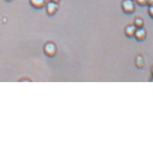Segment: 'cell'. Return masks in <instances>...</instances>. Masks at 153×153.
Wrapping results in <instances>:
<instances>
[{
  "mask_svg": "<svg viewBox=\"0 0 153 153\" xmlns=\"http://www.w3.org/2000/svg\"><path fill=\"white\" fill-rule=\"evenodd\" d=\"M58 8V3H56L53 1L49 2L47 5V8H46L48 15L49 16H53V15H55L56 12L57 11Z\"/></svg>",
  "mask_w": 153,
  "mask_h": 153,
  "instance_id": "3",
  "label": "cell"
},
{
  "mask_svg": "<svg viewBox=\"0 0 153 153\" xmlns=\"http://www.w3.org/2000/svg\"><path fill=\"white\" fill-rule=\"evenodd\" d=\"M134 37L135 38V39H137V41H143L146 38V31L145 30L143 29V28H138L136 30Z\"/></svg>",
  "mask_w": 153,
  "mask_h": 153,
  "instance_id": "4",
  "label": "cell"
},
{
  "mask_svg": "<svg viewBox=\"0 0 153 153\" xmlns=\"http://www.w3.org/2000/svg\"><path fill=\"white\" fill-rule=\"evenodd\" d=\"M149 0H136V2L137 3V4L140 6H145L147 5Z\"/></svg>",
  "mask_w": 153,
  "mask_h": 153,
  "instance_id": "8",
  "label": "cell"
},
{
  "mask_svg": "<svg viewBox=\"0 0 153 153\" xmlns=\"http://www.w3.org/2000/svg\"><path fill=\"white\" fill-rule=\"evenodd\" d=\"M144 25V22L141 19H136L135 20V22H134V26L136 28H143V26Z\"/></svg>",
  "mask_w": 153,
  "mask_h": 153,
  "instance_id": "7",
  "label": "cell"
},
{
  "mask_svg": "<svg viewBox=\"0 0 153 153\" xmlns=\"http://www.w3.org/2000/svg\"><path fill=\"white\" fill-rule=\"evenodd\" d=\"M122 8L125 13L131 14L135 11V4L133 0H124L122 2Z\"/></svg>",
  "mask_w": 153,
  "mask_h": 153,
  "instance_id": "1",
  "label": "cell"
},
{
  "mask_svg": "<svg viewBox=\"0 0 153 153\" xmlns=\"http://www.w3.org/2000/svg\"><path fill=\"white\" fill-rule=\"evenodd\" d=\"M136 30H137V28L134 25L128 26L125 29V34L128 38L134 37Z\"/></svg>",
  "mask_w": 153,
  "mask_h": 153,
  "instance_id": "5",
  "label": "cell"
},
{
  "mask_svg": "<svg viewBox=\"0 0 153 153\" xmlns=\"http://www.w3.org/2000/svg\"><path fill=\"white\" fill-rule=\"evenodd\" d=\"M44 53L46 55L49 56V57L54 56L56 53V45L53 43L51 42L46 44L44 47Z\"/></svg>",
  "mask_w": 153,
  "mask_h": 153,
  "instance_id": "2",
  "label": "cell"
},
{
  "mask_svg": "<svg viewBox=\"0 0 153 153\" xmlns=\"http://www.w3.org/2000/svg\"><path fill=\"white\" fill-rule=\"evenodd\" d=\"M61 0H51V1H53L54 3H58Z\"/></svg>",
  "mask_w": 153,
  "mask_h": 153,
  "instance_id": "10",
  "label": "cell"
},
{
  "mask_svg": "<svg viewBox=\"0 0 153 153\" xmlns=\"http://www.w3.org/2000/svg\"><path fill=\"white\" fill-rule=\"evenodd\" d=\"M149 11H150V13H151V16L152 17V6H151V8L149 9Z\"/></svg>",
  "mask_w": 153,
  "mask_h": 153,
  "instance_id": "9",
  "label": "cell"
},
{
  "mask_svg": "<svg viewBox=\"0 0 153 153\" xmlns=\"http://www.w3.org/2000/svg\"><path fill=\"white\" fill-rule=\"evenodd\" d=\"M45 0H30L31 5L36 9H42L45 5Z\"/></svg>",
  "mask_w": 153,
  "mask_h": 153,
  "instance_id": "6",
  "label": "cell"
}]
</instances>
